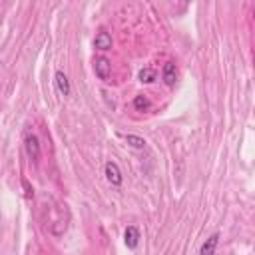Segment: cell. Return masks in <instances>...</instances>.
<instances>
[{
  "label": "cell",
  "instance_id": "obj_4",
  "mask_svg": "<svg viewBox=\"0 0 255 255\" xmlns=\"http://www.w3.org/2000/svg\"><path fill=\"white\" fill-rule=\"evenodd\" d=\"M124 241H126L128 249H135L137 243H139V229L135 225H129L126 229V233H124Z\"/></svg>",
  "mask_w": 255,
  "mask_h": 255
},
{
  "label": "cell",
  "instance_id": "obj_9",
  "mask_svg": "<svg viewBox=\"0 0 255 255\" xmlns=\"http://www.w3.org/2000/svg\"><path fill=\"white\" fill-rule=\"evenodd\" d=\"M149 106H151V102H149V98L145 94H137L133 98V108L137 112H145V110H149Z\"/></svg>",
  "mask_w": 255,
  "mask_h": 255
},
{
  "label": "cell",
  "instance_id": "obj_6",
  "mask_svg": "<svg viewBox=\"0 0 255 255\" xmlns=\"http://www.w3.org/2000/svg\"><path fill=\"white\" fill-rule=\"evenodd\" d=\"M94 46H96L98 50H110V48H112V36H110L106 30H100V32L96 34V38H94Z\"/></svg>",
  "mask_w": 255,
  "mask_h": 255
},
{
  "label": "cell",
  "instance_id": "obj_1",
  "mask_svg": "<svg viewBox=\"0 0 255 255\" xmlns=\"http://www.w3.org/2000/svg\"><path fill=\"white\" fill-rule=\"evenodd\" d=\"M94 72H96V76L100 80L110 82V76H112V64H110V60L106 56H98L94 60Z\"/></svg>",
  "mask_w": 255,
  "mask_h": 255
},
{
  "label": "cell",
  "instance_id": "obj_5",
  "mask_svg": "<svg viewBox=\"0 0 255 255\" xmlns=\"http://www.w3.org/2000/svg\"><path fill=\"white\" fill-rule=\"evenodd\" d=\"M217 243H219V233L209 235V237L203 241V245H201V249H199V255H215Z\"/></svg>",
  "mask_w": 255,
  "mask_h": 255
},
{
  "label": "cell",
  "instance_id": "obj_8",
  "mask_svg": "<svg viewBox=\"0 0 255 255\" xmlns=\"http://www.w3.org/2000/svg\"><path fill=\"white\" fill-rule=\"evenodd\" d=\"M161 76H163V82H165L167 86H173V84H175V78H177V68H175V64H173V62H167V64L163 66Z\"/></svg>",
  "mask_w": 255,
  "mask_h": 255
},
{
  "label": "cell",
  "instance_id": "obj_3",
  "mask_svg": "<svg viewBox=\"0 0 255 255\" xmlns=\"http://www.w3.org/2000/svg\"><path fill=\"white\" fill-rule=\"evenodd\" d=\"M24 145H26V153L32 161H38L40 159V141L34 133H28L26 139H24Z\"/></svg>",
  "mask_w": 255,
  "mask_h": 255
},
{
  "label": "cell",
  "instance_id": "obj_2",
  "mask_svg": "<svg viewBox=\"0 0 255 255\" xmlns=\"http://www.w3.org/2000/svg\"><path fill=\"white\" fill-rule=\"evenodd\" d=\"M104 171H106V179H108L112 185H116V187L122 185L124 177H122V171H120V167H118L116 161H108L106 167H104Z\"/></svg>",
  "mask_w": 255,
  "mask_h": 255
},
{
  "label": "cell",
  "instance_id": "obj_12",
  "mask_svg": "<svg viewBox=\"0 0 255 255\" xmlns=\"http://www.w3.org/2000/svg\"><path fill=\"white\" fill-rule=\"evenodd\" d=\"M22 185H24V189H26V195H28V197H32V193H34V191H32V187H30V183H28L26 179H22Z\"/></svg>",
  "mask_w": 255,
  "mask_h": 255
},
{
  "label": "cell",
  "instance_id": "obj_10",
  "mask_svg": "<svg viewBox=\"0 0 255 255\" xmlns=\"http://www.w3.org/2000/svg\"><path fill=\"white\" fill-rule=\"evenodd\" d=\"M126 141H128L131 147H135V149H143V147H145V139L139 137V135H133V133H128V135H126Z\"/></svg>",
  "mask_w": 255,
  "mask_h": 255
},
{
  "label": "cell",
  "instance_id": "obj_7",
  "mask_svg": "<svg viewBox=\"0 0 255 255\" xmlns=\"http://www.w3.org/2000/svg\"><path fill=\"white\" fill-rule=\"evenodd\" d=\"M54 78H56V88H58V92H60L62 96H68V94H70V80H68V76H66L62 70H58Z\"/></svg>",
  "mask_w": 255,
  "mask_h": 255
},
{
  "label": "cell",
  "instance_id": "obj_11",
  "mask_svg": "<svg viewBox=\"0 0 255 255\" xmlns=\"http://www.w3.org/2000/svg\"><path fill=\"white\" fill-rule=\"evenodd\" d=\"M139 80H141L143 84H151V82L155 80V70H153V68H143V70L139 72Z\"/></svg>",
  "mask_w": 255,
  "mask_h": 255
}]
</instances>
